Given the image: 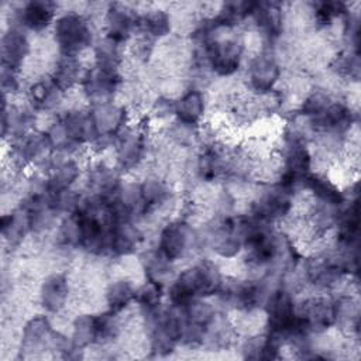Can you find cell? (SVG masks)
Returning <instances> with one entry per match:
<instances>
[{"label":"cell","mask_w":361,"mask_h":361,"mask_svg":"<svg viewBox=\"0 0 361 361\" xmlns=\"http://www.w3.org/2000/svg\"><path fill=\"white\" fill-rule=\"evenodd\" d=\"M106 21H107V38L116 41L117 44H120L128 38V35L135 24L133 14L128 10H126L117 4H114L109 8Z\"/></svg>","instance_id":"8fae6325"},{"label":"cell","mask_w":361,"mask_h":361,"mask_svg":"<svg viewBox=\"0 0 361 361\" xmlns=\"http://www.w3.org/2000/svg\"><path fill=\"white\" fill-rule=\"evenodd\" d=\"M159 296H161V288L159 283L155 281H149L148 283H145L138 292H137V298L138 302L147 307L148 312L158 309L159 305Z\"/></svg>","instance_id":"d4e9b609"},{"label":"cell","mask_w":361,"mask_h":361,"mask_svg":"<svg viewBox=\"0 0 361 361\" xmlns=\"http://www.w3.org/2000/svg\"><path fill=\"white\" fill-rule=\"evenodd\" d=\"M79 73V66L76 61L72 56L65 55L63 59H61L55 68V72L52 75V83L56 86L58 90H66L71 87Z\"/></svg>","instance_id":"d6986e66"},{"label":"cell","mask_w":361,"mask_h":361,"mask_svg":"<svg viewBox=\"0 0 361 361\" xmlns=\"http://www.w3.org/2000/svg\"><path fill=\"white\" fill-rule=\"evenodd\" d=\"M68 298V283L62 275L49 276L41 289V300L49 312H58L63 307Z\"/></svg>","instance_id":"9a60e30c"},{"label":"cell","mask_w":361,"mask_h":361,"mask_svg":"<svg viewBox=\"0 0 361 361\" xmlns=\"http://www.w3.org/2000/svg\"><path fill=\"white\" fill-rule=\"evenodd\" d=\"M243 47L231 38H206V56L213 71L221 76L233 75L240 65Z\"/></svg>","instance_id":"277c9868"},{"label":"cell","mask_w":361,"mask_h":361,"mask_svg":"<svg viewBox=\"0 0 361 361\" xmlns=\"http://www.w3.org/2000/svg\"><path fill=\"white\" fill-rule=\"evenodd\" d=\"M30 44L25 38V35L16 30L11 28L1 39V55H3V66L16 69L23 58L28 54Z\"/></svg>","instance_id":"30bf717a"},{"label":"cell","mask_w":361,"mask_h":361,"mask_svg":"<svg viewBox=\"0 0 361 361\" xmlns=\"http://www.w3.org/2000/svg\"><path fill=\"white\" fill-rule=\"evenodd\" d=\"M298 316L303 320L309 331L327 329L336 322L334 303L323 298L309 299L303 303L302 310Z\"/></svg>","instance_id":"8992f818"},{"label":"cell","mask_w":361,"mask_h":361,"mask_svg":"<svg viewBox=\"0 0 361 361\" xmlns=\"http://www.w3.org/2000/svg\"><path fill=\"white\" fill-rule=\"evenodd\" d=\"M118 82V76L117 73L113 72H106L102 69H96L93 72H90L86 78H85V90L87 92V94L92 99L99 100V104H102V100H106L116 89Z\"/></svg>","instance_id":"7c38bea8"},{"label":"cell","mask_w":361,"mask_h":361,"mask_svg":"<svg viewBox=\"0 0 361 361\" xmlns=\"http://www.w3.org/2000/svg\"><path fill=\"white\" fill-rule=\"evenodd\" d=\"M142 27L144 30L155 37H162L169 32L171 21L169 16L164 10H152L142 18Z\"/></svg>","instance_id":"603a6c76"},{"label":"cell","mask_w":361,"mask_h":361,"mask_svg":"<svg viewBox=\"0 0 361 361\" xmlns=\"http://www.w3.org/2000/svg\"><path fill=\"white\" fill-rule=\"evenodd\" d=\"M94 340H97L96 317H92V316L78 317L73 329V345L85 347Z\"/></svg>","instance_id":"7402d4cb"},{"label":"cell","mask_w":361,"mask_h":361,"mask_svg":"<svg viewBox=\"0 0 361 361\" xmlns=\"http://www.w3.org/2000/svg\"><path fill=\"white\" fill-rule=\"evenodd\" d=\"M135 296L134 289L127 281H117L111 283L106 292L107 305L111 312H118L124 309Z\"/></svg>","instance_id":"44dd1931"},{"label":"cell","mask_w":361,"mask_h":361,"mask_svg":"<svg viewBox=\"0 0 361 361\" xmlns=\"http://www.w3.org/2000/svg\"><path fill=\"white\" fill-rule=\"evenodd\" d=\"M303 182L306 183V188L310 189L314 196L327 206H340L344 200L341 192L326 178L319 175H306Z\"/></svg>","instance_id":"e0dca14e"},{"label":"cell","mask_w":361,"mask_h":361,"mask_svg":"<svg viewBox=\"0 0 361 361\" xmlns=\"http://www.w3.org/2000/svg\"><path fill=\"white\" fill-rule=\"evenodd\" d=\"M144 149L142 138L134 133H126L118 142V161L126 168H133L141 159Z\"/></svg>","instance_id":"ac0fdd59"},{"label":"cell","mask_w":361,"mask_h":361,"mask_svg":"<svg viewBox=\"0 0 361 361\" xmlns=\"http://www.w3.org/2000/svg\"><path fill=\"white\" fill-rule=\"evenodd\" d=\"M204 111V99L199 90H190L175 104V113L182 124L195 126Z\"/></svg>","instance_id":"5bb4252c"},{"label":"cell","mask_w":361,"mask_h":361,"mask_svg":"<svg viewBox=\"0 0 361 361\" xmlns=\"http://www.w3.org/2000/svg\"><path fill=\"white\" fill-rule=\"evenodd\" d=\"M62 126L66 131L69 141L76 145L85 141L96 140L99 137L92 113L69 111L62 120Z\"/></svg>","instance_id":"52a82bcc"},{"label":"cell","mask_w":361,"mask_h":361,"mask_svg":"<svg viewBox=\"0 0 361 361\" xmlns=\"http://www.w3.org/2000/svg\"><path fill=\"white\" fill-rule=\"evenodd\" d=\"M190 244V230L186 224L172 223L166 226L159 235V252L168 259L180 258Z\"/></svg>","instance_id":"5b68a950"},{"label":"cell","mask_w":361,"mask_h":361,"mask_svg":"<svg viewBox=\"0 0 361 361\" xmlns=\"http://www.w3.org/2000/svg\"><path fill=\"white\" fill-rule=\"evenodd\" d=\"M55 39L61 51L72 56L92 42V31L82 16L68 13L55 23Z\"/></svg>","instance_id":"3957f363"},{"label":"cell","mask_w":361,"mask_h":361,"mask_svg":"<svg viewBox=\"0 0 361 361\" xmlns=\"http://www.w3.org/2000/svg\"><path fill=\"white\" fill-rule=\"evenodd\" d=\"M117 45L118 44L116 41L106 38L96 47V61H97L99 69L117 73V66L120 62Z\"/></svg>","instance_id":"ffe728a7"},{"label":"cell","mask_w":361,"mask_h":361,"mask_svg":"<svg viewBox=\"0 0 361 361\" xmlns=\"http://www.w3.org/2000/svg\"><path fill=\"white\" fill-rule=\"evenodd\" d=\"M278 78L279 68L274 58L269 55H259L252 61L250 68V83L255 92L267 93L272 90Z\"/></svg>","instance_id":"ba28073f"},{"label":"cell","mask_w":361,"mask_h":361,"mask_svg":"<svg viewBox=\"0 0 361 361\" xmlns=\"http://www.w3.org/2000/svg\"><path fill=\"white\" fill-rule=\"evenodd\" d=\"M1 85L4 92H14L18 86L17 79L14 76V71L10 68L3 66V72H1Z\"/></svg>","instance_id":"83f0119b"},{"label":"cell","mask_w":361,"mask_h":361,"mask_svg":"<svg viewBox=\"0 0 361 361\" xmlns=\"http://www.w3.org/2000/svg\"><path fill=\"white\" fill-rule=\"evenodd\" d=\"M141 188V199L144 209L154 207L161 203L166 196V188L157 179H149L142 183Z\"/></svg>","instance_id":"cb8c5ba5"},{"label":"cell","mask_w":361,"mask_h":361,"mask_svg":"<svg viewBox=\"0 0 361 361\" xmlns=\"http://www.w3.org/2000/svg\"><path fill=\"white\" fill-rule=\"evenodd\" d=\"M329 106V99L326 94L320 93V92H316L313 94H310L305 102H303V106H302V111L303 114L306 116H313V117H317L319 114H322L326 107Z\"/></svg>","instance_id":"4316f807"},{"label":"cell","mask_w":361,"mask_h":361,"mask_svg":"<svg viewBox=\"0 0 361 361\" xmlns=\"http://www.w3.org/2000/svg\"><path fill=\"white\" fill-rule=\"evenodd\" d=\"M267 313L269 319L271 334L274 336H293L299 333L298 314L290 293L285 289H276L271 293L267 302Z\"/></svg>","instance_id":"7a4b0ae2"},{"label":"cell","mask_w":361,"mask_h":361,"mask_svg":"<svg viewBox=\"0 0 361 361\" xmlns=\"http://www.w3.org/2000/svg\"><path fill=\"white\" fill-rule=\"evenodd\" d=\"M56 86L52 83L51 86L47 85L45 82H35L31 87H30V97L32 100V103L38 107H45L49 104L52 96L56 92Z\"/></svg>","instance_id":"484cf974"},{"label":"cell","mask_w":361,"mask_h":361,"mask_svg":"<svg viewBox=\"0 0 361 361\" xmlns=\"http://www.w3.org/2000/svg\"><path fill=\"white\" fill-rule=\"evenodd\" d=\"M55 14V4L51 1H30L20 11V23L32 31H41L49 25Z\"/></svg>","instance_id":"9c48e42d"},{"label":"cell","mask_w":361,"mask_h":361,"mask_svg":"<svg viewBox=\"0 0 361 361\" xmlns=\"http://www.w3.org/2000/svg\"><path fill=\"white\" fill-rule=\"evenodd\" d=\"M92 116L99 137H107L117 133L124 123V110L107 103L99 104Z\"/></svg>","instance_id":"4fadbf2b"},{"label":"cell","mask_w":361,"mask_h":361,"mask_svg":"<svg viewBox=\"0 0 361 361\" xmlns=\"http://www.w3.org/2000/svg\"><path fill=\"white\" fill-rule=\"evenodd\" d=\"M221 275L210 261H203L183 271L169 289V298L176 307H186L197 296H207L219 292Z\"/></svg>","instance_id":"6da1fadb"},{"label":"cell","mask_w":361,"mask_h":361,"mask_svg":"<svg viewBox=\"0 0 361 361\" xmlns=\"http://www.w3.org/2000/svg\"><path fill=\"white\" fill-rule=\"evenodd\" d=\"M79 176V166L75 161H63L59 162L55 168L54 175L45 185V189L51 197L68 190V188L76 180Z\"/></svg>","instance_id":"2e32d148"}]
</instances>
